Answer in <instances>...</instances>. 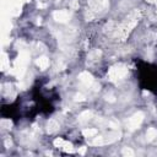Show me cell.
<instances>
[{"label":"cell","instance_id":"cell-4","mask_svg":"<svg viewBox=\"0 0 157 157\" xmlns=\"http://www.w3.org/2000/svg\"><path fill=\"white\" fill-rule=\"evenodd\" d=\"M88 4L91 6V11H100L107 4V0H88Z\"/></svg>","mask_w":157,"mask_h":157},{"label":"cell","instance_id":"cell-8","mask_svg":"<svg viewBox=\"0 0 157 157\" xmlns=\"http://www.w3.org/2000/svg\"><path fill=\"white\" fill-rule=\"evenodd\" d=\"M36 64H37L38 67H39L41 69H42V70H44V69H47V68H48V65H49V60H48V58H46V56H41V58H38V59H37Z\"/></svg>","mask_w":157,"mask_h":157},{"label":"cell","instance_id":"cell-16","mask_svg":"<svg viewBox=\"0 0 157 157\" xmlns=\"http://www.w3.org/2000/svg\"><path fill=\"white\" fill-rule=\"evenodd\" d=\"M70 7L72 10H76L77 7H79V3L76 1V0H71V3H70Z\"/></svg>","mask_w":157,"mask_h":157},{"label":"cell","instance_id":"cell-19","mask_svg":"<svg viewBox=\"0 0 157 157\" xmlns=\"http://www.w3.org/2000/svg\"><path fill=\"white\" fill-rule=\"evenodd\" d=\"M85 152H86V147H81L80 150H79V153L80 155H85Z\"/></svg>","mask_w":157,"mask_h":157},{"label":"cell","instance_id":"cell-7","mask_svg":"<svg viewBox=\"0 0 157 157\" xmlns=\"http://www.w3.org/2000/svg\"><path fill=\"white\" fill-rule=\"evenodd\" d=\"M58 129H59V124H58V122L55 119L48 120V123H47V131L48 133H55Z\"/></svg>","mask_w":157,"mask_h":157},{"label":"cell","instance_id":"cell-1","mask_svg":"<svg viewBox=\"0 0 157 157\" xmlns=\"http://www.w3.org/2000/svg\"><path fill=\"white\" fill-rule=\"evenodd\" d=\"M127 72H128V69L124 67V65H117V67H114L109 70L108 72V76L112 81L114 80H118V79H122L127 75Z\"/></svg>","mask_w":157,"mask_h":157},{"label":"cell","instance_id":"cell-14","mask_svg":"<svg viewBox=\"0 0 157 157\" xmlns=\"http://www.w3.org/2000/svg\"><path fill=\"white\" fill-rule=\"evenodd\" d=\"M100 56H101V52L98 51V49H97V51H93V52H91V53H90V55H88L90 60H97V59H98V58H100Z\"/></svg>","mask_w":157,"mask_h":157},{"label":"cell","instance_id":"cell-17","mask_svg":"<svg viewBox=\"0 0 157 157\" xmlns=\"http://www.w3.org/2000/svg\"><path fill=\"white\" fill-rule=\"evenodd\" d=\"M75 101H85V96L82 93H77L75 96Z\"/></svg>","mask_w":157,"mask_h":157},{"label":"cell","instance_id":"cell-18","mask_svg":"<svg viewBox=\"0 0 157 157\" xmlns=\"http://www.w3.org/2000/svg\"><path fill=\"white\" fill-rule=\"evenodd\" d=\"M109 127H111L112 129H114V130H117L118 127H119V124L115 123V122H109Z\"/></svg>","mask_w":157,"mask_h":157},{"label":"cell","instance_id":"cell-6","mask_svg":"<svg viewBox=\"0 0 157 157\" xmlns=\"http://www.w3.org/2000/svg\"><path fill=\"white\" fill-rule=\"evenodd\" d=\"M120 136H122L120 131H114V133H109L108 135L104 136V141H106V144H112V143H114V141H117V140H119Z\"/></svg>","mask_w":157,"mask_h":157},{"label":"cell","instance_id":"cell-20","mask_svg":"<svg viewBox=\"0 0 157 157\" xmlns=\"http://www.w3.org/2000/svg\"><path fill=\"white\" fill-rule=\"evenodd\" d=\"M5 145H6V147L11 146V141H10V140H6V141H5Z\"/></svg>","mask_w":157,"mask_h":157},{"label":"cell","instance_id":"cell-22","mask_svg":"<svg viewBox=\"0 0 157 157\" xmlns=\"http://www.w3.org/2000/svg\"><path fill=\"white\" fill-rule=\"evenodd\" d=\"M38 7H46L44 4H38Z\"/></svg>","mask_w":157,"mask_h":157},{"label":"cell","instance_id":"cell-9","mask_svg":"<svg viewBox=\"0 0 157 157\" xmlns=\"http://www.w3.org/2000/svg\"><path fill=\"white\" fill-rule=\"evenodd\" d=\"M90 145H93V146H100V145H104L106 141H104V136H97V137H92L88 141Z\"/></svg>","mask_w":157,"mask_h":157},{"label":"cell","instance_id":"cell-11","mask_svg":"<svg viewBox=\"0 0 157 157\" xmlns=\"http://www.w3.org/2000/svg\"><path fill=\"white\" fill-rule=\"evenodd\" d=\"M156 137H157V130L155 128H150L146 133V140L147 141H152Z\"/></svg>","mask_w":157,"mask_h":157},{"label":"cell","instance_id":"cell-3","mask_svg":"<svg viewBox=\"0 0 157 157\" xmlns=\"http://www.w3.org/2000/svg\"><path fill=\"white\" fill-rule=\"evenodd\" d=\"M53 17L55 21L58 22H68L69 19H70V15L68 11H65V10H60V11H55L53 14Z\"/></svg>","mask_w":157,"mask_h":157},{"label":"cell","instance_id":"cell-21","mask_svg":"<svg viewBox=\"0 0 157 157\" xmlns=\"http://www.w3.org/2000/svg\"><path fill=\"white\" fill-rule=\"evenodd\" d=\"M146 1H148V3H157V0H146Z\"/></svg>","mask_w":157,"mask_h":157},{"label":"cell","instance_id":"cell-13","mask_svg":"<svg viewBox=\"0 0 157 157\" xmlns=\"http://www.w3.org/2000/svg\"><path fill=\"white\" fill-rule=\"evenodd\" d=\"M122 155L123 156H125V157H131V156H134L135 152L131 150L130 147H123V150H122Z\"/></svg>","mask_w":157,"mask_h":157},{"label":"cell","instance_id":"cell-5","mask_svg":"<svg viewBox=\"0 0 157 157\" xmlns=\"http://www.w3.org/2000/svg\"><path fill=\"white\" fill-rule=\"evenodd\" d=\"M79 79H80V81L82 82V84H85V85H92L93 84V77L87 71L81 72L79 75Z\"/></svg>","mask_w":157,"mask_h":157},{"label":"cell","instance_id":"cell-12","mask_svg":"<svg viewBox=\"0 0 157 157\" xmlns=\"http://www.w3.org/2000/svg\"><path fill=\"white\" fill-rule=\"evenodd\" d=\"M97 133H98L97 129H85L82 131V134H84L86 137H93L97 135Z\"/></svg>","mask_w":157,"mask_h":157},{"label":"cell","instance_id":"cell-10","mask_svg":"<svg viewBox=\"0 0 157 157\" xmlns=\"http://www.w3.org/2000/svg\"><path fill=\"white\" fill-rule=\"evenodd\" d=\"M91 118H92V112H91V111H85V112H82V113L79 115V120H80L81 123L87 122V120H90Z\"/></svg>","mask_w":157,"mask_h":157},{"label":"cell","instance_id":"cell-2","mask_svg":"<svg viewBox=\"0 0 157 157\" xmlns=\"http://www.w3.org/2000/svg\"><path fill=\"white\" fill-rule=\"evenodd\" d=\"M143 120H144V113L137 112L136 114H134L133 117H131V118L129 119V122H128V127H129V129H130V130H135V129H137V128L140 127V124L143 123Z\"/></svg>","mask_w":157,"mask_h":157},{"label":"cell","instance_id":"cell-15","mask_svg":"<svg viewBox=\"0 0 157 157\" xmlns=\"http://www.w3.org/2000/svg\"><path fill=\"white\" fill-rule=\"evenodd\" d=\"M1 127L3 128H5V129H9L10 127H11V122L10 120H1Z\"/></svg>","mask_w":157,"mask_h":157}]
</instances>
